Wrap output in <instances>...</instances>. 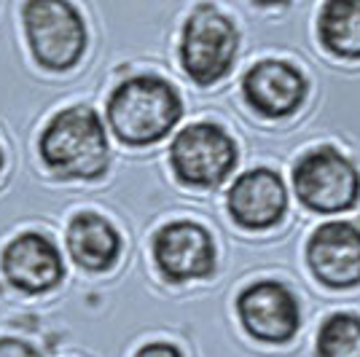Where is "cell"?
I'll use <instances>...</instances> for the list:
<instances>
[{
	"instance_id": "9",
	"label": "cell",
	"mask_w": 360,
	"mask_h": 357,
	"mask_svg": "<svg viewBox=\"0 0 360 357\" xmlns=\"http://www.w3.org/2000/svg\"><path fill=\"white\" fill-rule=\"evenodd\" d=\"M307 264L326 287L347 290L360 285V228L347 221L317 226L307 242Z\"/></svg>"
},
{
	"instance_id": "2",
	"label": "cell",
	"mask_w": 360,
	"mask_h": 357,
	"mask_svg": "<svg viewBox=\"0 0 360 357\" xmlns=\"http://www.w3.org/2000/svg\"><path fill=\"white\" fill-rule=\"evenodd\" d=\"M38 150L62 180H94L110 164L105 126L89 105H70L54 113L41 132Z\"/></svg>"
},
{
	"instance_id": "5",
	"label": "cell",
	"mask_w": 360,
	"mask_h": 357,
	"mask_svg": "<svg viewBox=\"0 0 360 357\" xmlns=\"http://www.w3.org/2000/svg\"><path fill=\"white\" fill-rule=\"evenodd\" d=\"M293 191L312 212H345L360 199V172L342 150L320 145L296 162Z\"/></svg>"
},
{
	"instance_id": "7",
	"label": "cell",
	"mask_w": 360,
	"mask_h": 357,
	"mask_svg": "<svg viewBox=\"0 0 360 357\" xmlns=\"http://www.w3.org/2000/svg\"><path fill=\"white\" fill-rule=\"evenodd\" d=\"M237 314L245 330L266 344L290 342L301 323L293 290L277 280H261L245 287L237 298Z\"/></svg>"
},
{
	"instance_id": "8",
	"label": "cell",
	"mask_w": 360,
	"mask_h": 357,
	"mask_svg": "<svg viewBox=\"0 0 360 357\" xmlns=\"http://www.w3.org/2000/svg\"><path fill=\"white\" fill-rule=\"evenodd\" d=\"M153 258L169 283L202 280L215 271V245L210 231L194 221L162 226L153 237Z\"/></svg>"
},
{
	"instance_id": "1",
	"label": "cell",
	"mask_w": 360,
	"mask_h": 357,
	"mask_svg": "<svg viewBox=\"0 0 360 357\" xmlns=\"http://www.w3.org/2000/svg\"><path fill=\"white\" fill-rule=\"evenodd\" d=\"M105 116L121 143L153 145L175 129L183 116V100L159 75H132L110 91Z\"/></svg>"
},
{
	"instance_id": "14",
	"label": "cell",
	"mask_w": 360,
	"mask_h": 357,
	"mask_svg": "<svg viewBox=\"0 0 360 357\" xmlns=\"http://www.w3.org/2000/svg\"><path fill=\"white\" fill-rule=\"evenodd\" d=\"M317 35L330 54L360 60V0H328L317 16Z\"/></svg>"
},
{
	"instance_id": "3",
	"label": "cell",
	"mask_w": 360,
	"mask_h": 357,
	"mask_svg": "<svg viewBox=\"0 0 360 357\" xmlns=\"http://www.w3.org/2000/svg\"><path fill=\"white\" fill-rule=\"evenodd\" d=\"M25 32L35 62L46 70H70L86 51V25L73 3L30 0L22 6Z\"/></svg>"
},
{
	"instance_id": "12",
	"label": "cell",
	"mask_w": 360,
	"mask_h": 357,
	"mask_svg": "<svg viewBox=\"0 0 360 357\" xmlns=\"http://www.w3.org/2000/svg\"><path fill=\"white\" fill-rule=\"evenodd\" d=\"M0 266L6 280L22 293H46L57 287L65 274L57 245L38 231H25L11 239L3 250Z\"/></svg>"
},
{
	"instance_id": "13",
	"label": "cell",
	"mask_w": 360,
	"mask_h": 357,
	"mask_svg": "<svg viewBox=\"0 0 360 357\" xmlns=\"http://www.w3.org/2000/svg\"><path fill=\"white\" fill-rule=\"evenodd\" d=\"M68 250L86 271H108L119 261L121 237L97 212H78L68 226Z\"/></svg>"
},
{
	"instance_id": "15",
	"label": "cell",
	"mask_w": 360,
	"mask_h": 357,
	"mask_svg": "<svg viewBox=\"0 0 360 357\" xmlns=\"http://www.w3.org/2000/svg\"><path fill=\"white\" fill-rule=\"evenodd\" d=\"M317 357H360V317L336 312L320 325L315 342Z\"/></svg>"
},
{
	"instance_id": "18",
	"label": "cell",
	"mask_w": 360,
	"mask_h": 357,
	"mask_svg": "<svg viewBox=\"0 0 360 357\" xmlns=\"http://www.w3.org/2000/svg\"><path fill=\"white\" fill-rule=\"evenodd\" d=\"M0 169H3V150H0Z\"/></svg>"
},
{
	"instance_id": "10",
	"label": "cell",
	"mask_w": 360,
	"mask_h": 357,
	"mask_svg": "<svg viewBox=\"0 0 360 357\" xmlns=\"http://www.w3.org/2000/svg\"><path fill=\"white\" fill-rule=\"evenodd\" d=\"M226 207L242 228H271L283 221L288 209V191L280 172L255 167L242 172L226 194Z\"/></svg>"
},
{
	"instance_id": "4",
	"label": "cell",
	"mask_w": 360,
	"mask_h": 357,
	"mask_svg": "<svg viewBox=\"0 0 360 357\" xmlns=\"http://www.w3.org/2000/svg\"><path fill=\"white\" fill-rule=\"evenodd\" d=\"M240 35L234 22L218 11L212 3L196 6L183 25L180 35V62L188 78L199 86L221 81L237 57Z\"/></svg>"
},
{
	"instance_id": "11",
	"label": "cell",
	"mask_w": 360,
	"mask_h": 357,
	"mask_svg": "<svg viewBox=\"0 0 360 357\" xmlns=\"http://www.w3.org/2000/svg\"><path fill=\"white\" fill-rule=\"evenodd\" d=\"M242 94L255 113L285 119L307 100V78L290 62L261 60L242 78Z\"/></svg>"
},
{
	"instance_id": "6",
	"label": "cell",
	"mask_w": 360,
	"mask_h": 357,
	"mask_svg": "<svg viewBox=\"0 0 360 357\" xmlns=\"http://www.w3.org/2000/svg\"><path fill=\"white\" fill-rule=\"evenodd\" d=\"M169 164L180 183L196 188H215L237 167V143L224 126L199 121L180 129L172 140Z\"/></svg>"
},
{
	"instance_id": "17",
	"label": "cell",
	"mask_w": 360,
	"mask_h": 357,
	"mask_svg": "<svg viewBox=\"0 0 360 357\" xmlns=\"http://www.w3.org/2000/svg\"><path fill=\"white\" fill-rule=\"evenodd\" d=\"M135 357H183V355H180V349L175 344L153 342V344H146L143 349H137Z\"/></svg>"
},
{
	"instance_id": "16",
	"label": "cell",
	"mask_w": 360,
	"mask_h": 357,
	"mask_svg": "<svg viewBox=\"0 0 360 357\" xmlns=\"http://www.w3.org/2000/svg\"><path fill=\"white\" fill-rule=\"evenodd\" d=\"M0 357H41V352L22 339H0Z\"/></svg>"
}]
</instances>
